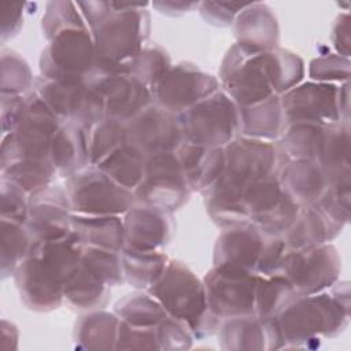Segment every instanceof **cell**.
Masks as SVG:
<instances>
[{
	"mask_svg": "<svg viewBox=\"0 0 351 351\" xmlns=\"http://www.w3.org/2000/svg\"><path fill=\"white\" fill-rule=\"evenodd\" d=\"M125 247L134 250H159L173 236L171 213L134 203L123 218Z\"/></svg>",
	"mask_w": 351,
	"mask_h": 351,
	"instance_id": "obj_22",
	"label": "cell"
},
{
	"mask_svg": "<svg viewBox=\"0 0 351 351\" xmlns=\"http://www.w3.org/2000/svg\"><path fill=\"white\" fill-rule=\"evenodd\" d=\"M63 121L34 92L25 96V107L16 128L4 134L1 167L26 158H48L53 134Z\"/></svg>",
	"mask_w": 351,
	"mask_h": 351,
	"instance_id": "obj_6",
	"label": "cell"
},
{
	"mask_svg": "<svg viewBox=\"0 0 351 351\" xmlns=\"http://www.w3.org/2000/svg\"><path fill=\"white\" fill-rule=\"evenodd\" d=\"M110 288L82 262L74 276L64 284L63 296L74 307L92 310L106 304Z\"/></svg>",
	"mask_w": 351,
	"mask_h": 351,
	"instance_id": "obj_35",
	"label": "cell"
},
{
	"mask_svg": "<svg viewBox=\"0 0 351 351\" xmlns=\"http://www.w3.org/2000/svg\"><path fill=\"white\" fill-rule=\"evenodd\" d=\"M237 110L239 132L244 137L270 141L280 137L287 123L280 96L277 95L254 106H237Z\"/></svg>",
	"mask_w": 351,
	"mask_h": 351,
	"instance_id": "obj_30",
	"label": "cell"
},
{
	"mask_svg": "<svg viewBox=\"0 0 351 351\" xmlns=\"http://www.w3.org/2000/svg\"><path fill=\"white\" fill-rule=\"evenodd\" d=\"M219 89V81L192 63L171 66L152 89L154 103L178 114Z\"/></svg>",
	"mask_w": 351,
	"mask_h": 351,
	"instance_id": "obj_17",
	"label": "cell"
},
{
	"mask_svg": "<svg viewBox=\"0 0 351 351\" xmlns=\"http://www.w3.org/2000/svg\"><path fill=\"white\" fill-rule=\"evenodd\" d=\"M56 174L49 158H26L1 167V178L14 182L27 195L49 185Z\"/></svg>",
	"mask_w": 351,
	"mask_h": 351,
	"instance_id": "obj_36",
	"label": "cell"
},
{
	"mask_svg": "<svg viewBox=\"0 0 351 351\" xmlns=\"http://www.w3.org/2000/svg\"><path fill=\"white\" fill-rule=\"evenodd\" d=\"M156 335L159 350L189 348L193 339V332L189 325L171 315H167L156 326Z\"/></svg>",
	"mask_w": 351,
	"mask_h": 351,
	"instance_id": "obj_48",
	"label": "cell"
},
{
	"mask_svg": "<svg viewBox=\"0 0 351 351\" xmlns=\"http://www.w3.org/2000/svg\"><path fill=\"white\" fill-rule=\"evenodd\" d=\"M82 250V241L71 230L58 239L34 241L29 255L41 261L47 270L64 287L81 265Z\"/></svg>",
	"mask_w": 351,
	"mask_h": 351,
	"instance_id": "obj_27",
	"label": "cell"
},
{
	"mask_svg": "<svg viewBox=\"0 0 351 351\" xmlns=\"http://www.w3.org/2000/svg\"><path fill=\"white\" fill-rule=\"evenodd\" d=\"M14 277L21 299L30 310L51 311L62 304L63 285L37 258L29 255L18 266Z\"/></svg>",
	"mask_w": 351,
	"mask_h": 351,
	"instance_id": "obj_23",
	"label": "cell"
},
{
	"mask_svg": "<svg viewBox=\"0 0 351 351\" xmlns=\"http://www.w3.org/2000/svg\"><path fill=\"white\" fill-rule=\"evenodd\" d=\"M219 77L223 90L239 107L254 106L276 95L267 73L266 52L239 43L228 51Z\"/></svg>",
	"mask_w": 351,
	"mask_h": 351,
	"instance_id": "obj_7",
	"label": "cell"
},
{
	"mask_svg": "<svg viewBox=\"0 0 351 351\" xmlns=\"http://www.w3.org/2000/svg\"><path fill=\"white\" fill-rule=\"evenodd\" d=\"M332 41L340 56H344V58L350 56V29H348L347 12L337 18L332 32Z\"/></svg>",
	"mask_w": 351,
	"mask_h": 351,
	"instance_id": "obj_54",
	"label": "cell"
},
{
	"mask_svg": "<svg viewBox=\"0 0 351 351\" xmlns=\"http://www.w3.org/2000/svg\"><path fill=\"white\" fill-rule=\"evenodd\" d=\"M266 66L271 88L277 96L299 85L304 77L303 60L296 53L278 47L266 51Z\"/></svg>",
	"mask_w": 351,
	"mask_h": 351,
	"instance_id": "obj_40",
	"label": "cell"
},
{
	"mask_svg": "<svg viewBox=\"0 0 351 351\" xmlns=\"http://www.w3.org/2000/svg\"><path fill=\"white\" fill-rule=\"evenodd\" d=\"M25 96L1 93V128L3 133H11L23 114Z\"/></svg>",
	"mask_w": 351,
	"mask_h": 351,
	"instance_id": "obj_52",
	"label": "cell"
},
{
	"mask_svg": "<svg viewBox=\"0 0 351 351\" xmlns=\"http://www.w3.org/2000/svg\"><path fill=\"white\" fill-rule=\"evenodd\" d=\"M278 180L299 207L317 203L329 188L328 176L315 160H285Z\"/></svg>",
	"mask_w": 351,
	"mask_h": 351,
	"instance_id": "obj_25",
	"label": "cell"
},
{
	"mask_svg": "<svg viewBox=\"0 0 351 351\" xmlns=\"http://www.w3.org/2000/svg\"><path fill=\"white\" fill-rule=\"evenodd\" d=\"M223 149V173L217 184L203 195L213 221L228 228L248 222L243 207L245 191L259 180L278 176L288 159L273 143L244 136L234 137Z\"/></svg>",
	"mask_w": 351,
	"mask_h": 351,
	"instance_id": "obj_1",
	"label": "cell"
},
{
	"mask_svg": "<svg viewBox=\"0 0 351 351\" xmlns=\"http://www.w3.org/2000/svg\"><path fill=\"white\" fill-rule=\"evenodd\" d=\"M265 233L251 223L228 226L217 239L214 266L255 273Z\"/></svg>",
	"mask_w": 351,
	"mask_h": 351,
	"instance_id": "obj_21",
	"label": "cell"
},
{
	"mask_svg": "<svg viewBox=\"0 0 351 351\" xmlns=\"http://www.w3.org/2000/svg\"><path fill=\"white\" fill-rule=\"evenodd\" d=\"M184 141L207 148L225 147L239 132L237 104L223 89L177 114Z\"/></svg>",
	"mask_w": 351,
	"mask_h": 351,
	"instance_id": "obj_5",
	"label": "cell"
},
{
	"mask_svg": "<svg viewBox=\"0 0 351 351\" xmlns=\"http://www.w3.org/2000/svg\"><path fill=\"white\" fill-rule=\"evenodd\" d=\"M348 81L337 86L310 81L280 96L285 122H348Z\"/></svg>",
	"mask_w": 351,
	"mask_h": 351,
	"instance_id": "obj_9",
	"label": "cell"
},
{
	"mask_svg": "<svg viewBox=\"0 0 351 351\" xmlns=\"http://www.w3.org/2000/svg\"><path fill=\"white\" fill-rule=\"evenodd\" d=\"M125 126L128 141L145 155L176 151L184 143L177 114L156 103H151Z\"/></svg>",
	"mask_w": 351,
	"mask_h": 351,
	"instance_id": "obj_18",
	"label": "cell"
},
{
	"mask_svg": "<svg viewBox=\"0 0 351 351\" xmlns=\"http://www.w3.org/2000/svg\"><path fill=\"white\" fill-rule=\"evenodd\" d=\"M33 90L63 121L74 122L86 130L104 118L101 100L85 81H58L37 77Z\"/></svg>",
	"mask_w": 351,
	"mask_h": 351,
	"instance_id": "obj_14",
	"label": "cell"
},
{
	"mask_svg": "<svg viewBox=\"0 0 351 351\" xmlns=\"http://www.w3.org/2000/svg\"><path fill=\"white\" fill-rule=\"evenodd\" d=\"M119 318L115 313L90 311L82 315L74 328V339L82 348H115Z\"/></svg>",
	"mask_w": 351,
	"mask_h": 351,
	"instance_id": "obj_34",
	"label": "cell"
},
{
	"mask_svg": "<svg viewBox=\"0 0 351 351\" xmlns=\"http://www.w3.org/2000/svg\"><path fill=\"white\" fill-rule=\"evenodd\" d=\"M174 318L189 325L193 335H211L221 319L207 307L203 281L182 262L170 261L163 274L147 289Z\"/></svg>",
	"mask_w": 351,
	"mask_h": 351,
	"instance_id": "obj_4",
	"label": "cell"
},
{
	"mask_svg": "<svg viewBox=\"0 0 351 351\" xmlns=\"http://www.w3.org/2000/svg\"><path fill=\"white\" fill-rule=\"evenodd\" d=\"M77 3L71 1H51L47 5L43 16V32L48 40L55 34L73 29L88 26L82 14L78 12Z\"/></svg>",
	"mask_w": 351,
	"mask_h": 351,
	"instance_id": "obj_44",
	"label": "cell"
},
{
	"mask_svg": "<svg viewBox=\"0 0 351 351\" xmlns=\"http://www.w3.org/2000/svg\"><path fill=\"white\" fill-rule=\"evenodd\" d=\"M48 158L56 173L67 178L90 166L88 130L74 122H63L52 137Z\"/></svg>",
	"mask_w": 351,
	"mask_h": 351,
	"instance_id": "obj_26",
	"label": "cell"
},
{
	"mask_svg": "<svg viewBox=\"0 0 351 351\" xmlns=\"http://www.w3.org/2000/svg\"><path fill=\"white\" fill-rule=\"evenodd\" d=\"M96 52L89 27L55 34L40 59L41 75L58 81H84L93 70Z\"/></svg>",
	"mask_w": 351,
	"mask_h": 351,
	"instance_id": "obj_11",
	"label": "cell"
},
{
	"mask_svg": "<svg viewBox=\"0 0 351 351\" xmlns=\"http://www.w3.org/2000/svg\"><path fill=\"white\" fill-rule=\"evenodd\" d=\"M250 3L234 1H203L199 4V10L203 18L215 26H229L237 14L244 10Z\"/></svg>",
	"mask_w": 351,
	"mask_h": 351,
	"instance_id": "obj_51",
	"label": "cell"
},
{
	"mask_svg": "<svg viewBox=\"0 0 351 351\" xmlns=\"http://www.w3.org/2000/svg\"><path fill=\"white\" fill-rule=\"evenodd\" d=\"M29 195L14 182L1 178V217L26 223Z\"/></svg>",
	"mask_w": 351,
	"mask_h": 351,
	"instance_id": "obj_49",
	"label": "cell"
},
{
	"mask_svg": "<svg viewBox=\"0 0 351 351\" xmlns=\"http://www.w3.org/2000/svg\"><path fill=\"white\" fill-rule=\"evenodd\" d=\"M348 282H335L330 292L298 295L277 317V324L287 341L295 346L315 340L318 336L333 337L348 325Z\"/></svg>",
	"mask_w": 351,
	"mask_h": 351,
	"instance_id": "obj_3",
	"label": "cell"
},
{
	"mask_svg": "<svg viewBox=\"0 0 351 351\" xmlns=\"http://www.w3.org/2000/svg\"><path fill=\"white\" fill-rule=\"evenodd\" d=\"M258 274L214 266L203 278L207 307L218 319L255 314Z\"/></svg>",
	"mask_w": 351,
	"mask_h": 351,
	"instance_id": "obj_13",
	"label": "cell"
},
{
	"mask_svg": "<svg viewBox=\"0 0 351 351\" xmlns=\"http://www.w3.org/2000/svg\"><path fill=\"white\" fill-rule=\"evenodd\" d=\"M66 192L74 214L121 215L136 203L132 191L115 182L95 165L69 177Z\"/></svg>",
	"mask_w": 351,
	"mask_h": 351,
	"instance_id": "obj_8",
	"label": "cell"
},
{
	"mask_svg": "<svg viewBox=\"0 0 351 351\" xmlns=\"http://www.w3.org/2000/svg\"><path fill=\"white\" fill-rule=\"evenodd\" d=\"M89 27L96 60L95 67L111 73H129L130 62L144 48L149 15L144 4L88 1L77 3Z\"/></svg>",
	"mask_w": 351,
	"mask_h": 351,
	"instance_id": "obj_2",
	"label": "cell"
},
{
	"mask_svg": "<svg viewBox=\"0 0 351 351\" xmlns=\"http://www.w3.org/2000/svg\"><path fill=\"white\" fill-rule=\"evenodd\" d=\"M114 313L119 319L136 326H156L169 315L149 292L126 295L115 303Z\"/></svg>",
	"mask_w": 351,
	"mask_h": 351,
	"instance_id": "obj_39",
	"label": "cell"
},
{
	"mask_svg": "<svg viewBox=\"0 0 351 351\" xmlns=\"http://www.w3.org/2000/svg\"><path fill=\"white\" fill-rule=\"evenodd\" d=\"M125 143H128L125 123L110 118H103L100 122L88 129L90 163L97 165Z\"/></svg>",
	"mask_w": 351,
	"mask_h": 351,
	"instance_id": "obj_41",
	"label": "cell"
},
{
	"mask_svg": "<svg viewBox=\"0 0 351 351\" xmlns=\"http://www.w3.org/2000/svg\"><path fill=\"white\" fill-rule=\"evenodd\" d=\"M176 154L191 191L206 193L217 184L223 173V147L207 148L184 141L176 149Z\"/></svg>",
	"mask_w": 351,
	"mask_h": 351,
	"instance_id": "obj_24",
	"label": "cell"
},
{
	"mask_svg": "<svg viewBox=\"0 0 351 351\" xmlns=\"http://www.w3.org/2000/svg\"><path fill=\"white\" fill-rule=\"evenodd\" d=\"M328 123L287 122L280 134V149L288 160H315L319 156Z\"/></svg>",
	"mask_w": 351,
	"mask_h": 351,
	"instance_id": "obj_31",
	"label": "cell"
},
{
	"mask_svg": "<svg viewBox=\"0 0 351 351\" xmlns=\"http://www.w3.org/2000/svg\"><path fill=\"white\" fill-rule=\"evenodd\" d=\"M243 207L248 223L266 234L282 236L293 222L299 206L284 191L278 176L254 182L244 193Z\"/></svg>",
	"mask_w": 351,
	"mask_h": 351,
	"instance_id": "obj_16",
	"label": "cell"
},
{
	"mask_svg": "<svg viewBox=\"0 0 351 351\" xmlns=\"http://www.w3.org/2000/svg\"><path fill=\"white\" fill-rule=\"evenodd\" d=\"M121 262L125 282L148 289L163 274L170 259L159 250H134L123 247Z\"/></svg>",
	"mask_w": 351,
	"mask_h": 351,
	"instance_id": "obj_32",
	"label": "cell"
},
{
	"mask_svg": "<svg viewBox=\"0 0 351 351\" xmlns=\"http://www.w3.org/2000/svg\"><path fill=\"white\" fill-rule=\"evenodd\" d=\"M71 230L84 245L121 252L125 247V225L119 215H71Z\"/></svg>",
	"mask_w": 351,
	"mask_h": 351,
	"instance_id": "obj_29",
	"label": "cell"
},
{
	"mask_svg": "<svg viewBox=\"0 0 351 351\" xmlns=\"http://www.w3.org/2000/svg\"><path fill=\"white\" fill-rule=\"evenodd\" d=\"M341 259L328 243L285 251L280 273L291 282L298 295H311L330 288L339 278Z\"/></svg>",
	"mask_w": 351,
	"mask_h": 351,
	"instance_id": "obj_12",
	"label": "cell"
},
{
	"mask_svg": "<svg viewBox=\"0 0 351 351\" xmlns=\"http://www.w3.org/2000/svg\"><path fill=\"white\" fill-rule=\"evenodd\" d=\"M298 293L281 274L259 276L255 293V314L262 318H276Z\"/></svg>",
	"mask_w": 351,
	"mask_h": 351,
	"instance_id": "obj_37",
	"label": "cell"
},
{
	"mask_svg": "<svg viewBox=\"0 0 351 351\" xmlns=\"http://www.w3.org/2000/svg\"><path fill=\"white\" fill-rule=\"evenodd\" d=\"M71 215L66 189L49 184L29 195L25 225L34 241L58 239L71 232Z\"/></svg>",
	"mask_w": 351,
	"mask_h": 351,
	"instance_id": "obj_19",
	"label": "cell"
},
{
	"mask_svg": "<svg viewBox=\"0 0 351 351\" xmlns=\"http://www.w3.org/2000/svg\"><path fill=\"white\" fill-rule=\"evenodd\" d=\"M287 251V245L281 236L266 234L263 247L259 255V261L255 269V273L259 276H271L280 273L282 256Z\"/></svg>",
	"mask_w": 351,
	"mask_h": 351,
	"instance_id": "obj_50",
	"label": "cell"
},
{
	"mask_svg": "<svg viewBox=\"0 0 351 351\" xmlns=\"http://www.w3.org/2000/svg\"><path fill=\"white\" fill-rule=\"evenodd\" d=\"M156 326H136L119 319L115 350H159Z\"/></svg>",
	"mask_w": 351,
	"mask_h": 351,
	"instance_id": "obj_47",
	"label": "cell"
},
{
	"mask_svg": "<svg viewBox=\"0 0 351 351\" xmlns=\"http://www.w3.org/2000/svg\"><path fill=\"white\" fill-rule=\"evenodd\" d=\"M308 75L313 81L333 84V81L347 82L350 78V60L339 53H328L315 58L310 63Z\"/></svg>",
	"mask_w": 351,
	"mask_h": 351,
	"instance_id": "obj_46",
	"label": "cell"
},
{
	"mask_svg": "<svg viewBox=\"0 0 351 351\" xmlns=\"http://www.w3.org/2000/svg\"><path fill=\"white\" fill-rule=\"evenodd\" d=\"M237 43L266 52L277 48L278 23L271 10L262 3H250L236 16Z\"/></svg>",
	"mask_w": 351,
	"mask_h": 351,
	"instance_id": "obj_28",
	"label": "cell"
},
{
	"mask_svg": "<svg viewBox=\"0 0 351 351\" xmlns=\"http://www.w3.org/2000/svg\"><path fill=\"white\" fill-rule=\"evenodd\" d=\"M197 1H165V3H152L155 8H158L160 12L167 15H180L184 12H188L193 8H199Z\"/></svg>",
	"mask_w": 351,
	"mask_h": 351,
	"instance_id": "obj_55",
	"label": "cell"
},
{
	"mask_svg": "<svg viewBox=\"0 0 351 351\" xmlns=\"http://www.w3.org/2000/svg\"><path fill=\"white\" fill-rule=\"evenodd\" d=\"M34 240L25 223L1 217V277L14 274L29 256Z\"/></svg>",
	"mask_w": 351,
	"mask_h": 351,
	"instance_id": "obj_38",
	"label": "cell"
},
{
	"mask_svg": "<svg viewBox=\"0 0 351 351\" xmlns=\"http://www.w3.org/2000/svg\"><path fill=\"white\" fill-rule=\"evenodd\" d=\"M137 204L155 207L167 213L184 206L191 188L184 177L176 151L147 155L141 182L133 191Z\"/></svg>",
	"mask_w": 351,
	"mask_h": 351,
	"instance_id": "obj_10",
	"label": "cell"
},
{
	"mask_svg": "<svg viewBox=\"0 0 351 351\" xmlns=\"http://www.w3.org/2000/svg\"><path fill=\"white\" fill-rule=\"evenodd\" d=\"M1 41L15 36L22 26L23 4L21 3H1Z\"/></svg>",
	"mask_w": 351,
	"mask_h": 351,
	"instance_id": "obj_53",
	"label": "cell"
},
{
	"mask_svg": "<svg viewBox=\"0 0 351 351\" xmlns=\"http://www.w3.org/2000/svg\"><path fill=\"white\" fill-rule=\"evenodd\" d=\"M221 347L225 350H273L284 347V337L276 318L256 314L223 319L218 326Z\"/></svg>",
	"mask_w": 351,
	"mask_h": 351,
	"instance_id": "obj_20",
	"label": "cell"
},
{
	"mask_svg": "<svg viewBox=\"0 0 351 351\" xmlns=\"http://www.w3.org/2000/svg\"><path fill=\"white\" fill-rule=\"evenodd\" d=\"M81 262L97 277H100L108 287H117L125 282L121 252L92 245H84Z\"/></svg>",
	"mask_w": 351,
	"mask_h": 351,
	"instance_id": "obj_43",
	"label": "cell"
},
{
	"mask_svg": "<svg viewBox=\"0 0 351 351\" xmlns=\"http://www.w3.org/2000/svg\"><path fill=\"white\" fill-rule=\"evenodd\" d=\"M85 84L101 100L104 118L129 122L152 101V92L130 73H111L93 69Z\"/></svg>",
	"mask_w": 351,
	"mask_h": 351,
	"instance_id": "obj_15",
	"label": "cell"
},
{
	"mask_svg": "<svg viewBox=\"0 0 351 351\" xmlns=\"http://www.w3.org/2000/svg\"><path fill=\"white\" fill-rule=\"evenodd\" d=\"M145 160L147 155L128 141L95 166L115 182L133 192L144 177Z\"/></svg>",
	"mask_w": 351,
	"mask_h": 351,
	"instance_id": "obj_33",
	"label": "cell"
},
{
	"mask_svg": "<svg viewBox=\"0 0 351 351\" xmlns=\"http://www.w3.org/2000/svg\"><path fill=\"white\" fill-rule=\"evenodd\" d=\"M171 67L169 53L159 45L144 47L129 64V73L152 89Z\"/></svg>",
	"mask_w": 351,
	"mask_h": 351,
	"instance_id": "obj_42",
	"label": "cell"
},
{
	"mask_svg": "<svg viewBox=\"0 0 351 351\" xmlns=\"http://www.w3.org/2000/svg\"><path fill=\"white\" fill-rule=\"evenodd\" d=\"M34 80L29 64L14 51L1 52V93L21 95L27 90Z\"/></svg>",
	"mask_w": 351,
	"mask_h": 351,
	"instance_id": "obj_45",
	"label": "cell"
}]
</instances>
